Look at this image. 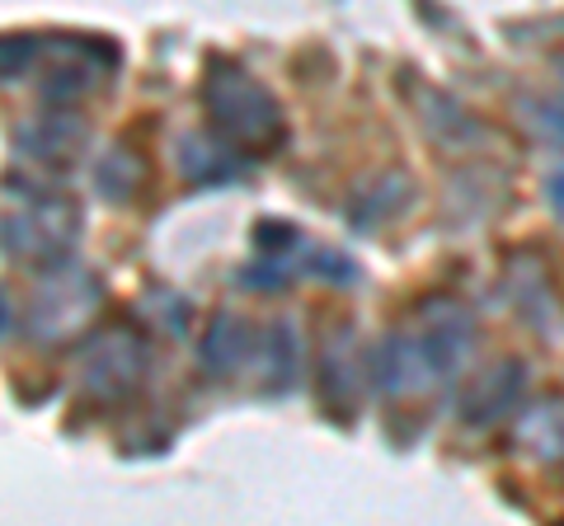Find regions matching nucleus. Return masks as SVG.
Masks as SVG:
<instances>
[{"mask_svg":"<svg viewBox=\"0 0 564 526\" xmlns=\"http://www.w3.org/2000/svg\"><path fill=\"white\" fill-rule=\"evenodd\" d=\"M203 109L236 151L269 155L288 142V118L282 103L259 76H250L231 57H207L203 66Z\"/></svg>","mask_w":564,"mask_h":526,"instance_id":"1","label":"nucleus"},{"mask_svg":"<svg viewBox=\"0 0 564 526\" xmlns=\"http://www.w3.org/2000/svg\"><path fill=\"white\" fill-rule=\"evenodd\" d=\"M80 244V207L66 193H24L20 207L6 212V254L33 269H66Z\"/></svg>","mask_w":564,"mask_h":526,"instance_id":"2","label":"nucleus"},{"mask_svg":"<svg viewBox=\"0 0 564 526\" xmlns=\"http://www.w3.org/2000/svg\"><path fill=\"white\" fill-rule=\"evenodd\" d=\"M151 372V343L132 320H109L80 348V385L99 405H122Z\"/></svg>","mask_w":564,"mask_h":526,"instance_id":"3","label":"nucleus"},{"mask_svg":"<svg viewBox=\"0 0 564 526\" xmlns=\"http://www.w3.org/2000/svg\"><path fill=\"white\" fill-rule=\"evenodd\" d=\"M99 302H104V287H99L95 273L76 269V263L52 269V273H43V283L29 296V335L39 343L76 339L95 325Z\"/></svg>","mask_w":564,"mask_h":526,"instance_id":"4","label":"nucleus"},{"mask_svg":"<svg viewBox=\"0 0 564 526\" xmlns=\"http://www.w3.org/2000/svg\"><path fill=\"white\" fill-rule=\"evenodd\" d=\"M414 348L423 353V362H429L433 381H447L462 372V362L470 358V343H475V320L466 306L447 302V296H437V302H429L419 310L414 320Z\"/></svg>","mask_w":564,"mask_h":526,"instance_id":"5","label":"nucleus"},{"mask_svg":"<svg viewBox=\"0 0 564 526\" xmlns=\"http://www.w3.org/2000/svg\"><path fill=\"white\" fill-rule=\"evenodd\" d=\"M315 399L334 424H352L362 399V376H358V329L339 320L321 343V362H315Z\"/></svg>","mask_w":564,"mask_h":526,"instance_id":"6","label":"nucleus"},{"mask_svg":"<svg viewBox=\"0 0 564 526\" xmlns=\"http://www.w3.org/2000/svg\"><path fill=\"white\" fill-rule=\"evenodd\" d=\"M522 391H527V362L522 358L489 362L485 372L466 385V395H462V424L466 428H494V424H503V418L513 414V405L522 399Z\"/></svg>","mask_w":564,"mask_h":526,"instance_id":"7","label":"nucleus"},{"mask_svg":"<svg viewBox=\"0 0 564 526\" xmlns=\"http://www.w3.org/2000/svg\"><path fill=\"white\" fill-rule=\"evenodd\" d=\"M10 142H14V151H24L29 161L66 165V161H76V155L85 151V142H90V128H85V122H80L76 113H57V109H47V113L24 118L20 128L10 132Z\"/></svg>","mask_w":564,"mask_h":526,"instance_id":"8","label":"nucleus"},{"mask_svg":"<svg viewBox=\"0 0 564 526\" xmlns=\"http://www.w3.org/2000/svg\"><path fill=\"white\" fill-rule=\"evenodd\" d=\"M254 339L259 335H254V325L245 320V315H236V310H212V320H207L203 339H198V366H203L212 381L236 376L240 366L259 353Z\"/></svg>","mask_w":564,"mask_h":526,"instance_id":"9","label":"nucleus"},{"mask_svg":"<svg viewBox=\"0 0 564 526\" xmlns=\"http://www.w3.org/2000/svg\"><path fill=\"white\" fill-rule=\"evenodd\" d=\"M90 179H95V193H99L104 202L128 207V202H137L141 193L151 188V165H147V155H141L137 146L118 142V146H109V151H104L99 161H95Z\"/></svg>","mask_w":564,"mask_h":526,"instance_id":"10","label":"nucleus"},{"mask_svg":"<svg viewBox=\"0 0 564 526\" xmlns=\"http://www.w3.org/2000/svg\"><path fill=\"white\" fill-rule=\"evenodd\" d=\"M414 99H419V113H423V128H429V136H433V142H443L447 151H462V146L485 142L480 118L466 113L447 90H429V85H419Z\"/></svg>","mask_w":564,"mask_h":526,"instance_id":"11","label":"nucleus"},{"mask_svg":"<svg viewBox=\"0 0 564 526\" xmlns=\"http://www.w3.org/2000/svg\"><path fill=\"white\" fill-rule=\"evenodd\" d=\"M513 447L532 461H564V399H536L513 418Z\"/></svg>","mask_w":564,"mask_h":526,"instance_id":"12","label":"nucleus"},{"mask_svg":"<svg viewBox=\"0 0 564 526\" xmlns=\"http://www.w3.org/2000/svg\"><path fill=\"white\" fill-rule=\"evenodd\" d=\"M180 169L188 174V184H226V179H236L245 165L236 151L207 142L203 132H188V136H180Z\"/></svg>","mask_w":564,"mask_h":526,"instance_id":"13","label":"nucleus"},{"mask_svg":"<svg viewBox=\"0 0 564 526\" xmlns=\"http://www.w3.org/2000/svg\"><path fill=\"white\" fill-rule=\"evenodd\" d=\"M259 358H263V381H269V391H292L296 358H302L296 325L292 320H273L269 335H263V343H259Z\"/></svg>","mask_w":564,"mask_h":526,"instance_id":"14","label":"nucleus"},{"mask_svg":"<svg viewBox=\"0 0 564 526\" xmlns=\"http://www.w3.org/2000/svg\"><path fill=\"white\" fill-rule=\"evenodd\" d=\"M404 202H410V179H404V174H386L381 184H372L367 193H358V202L348 207V221L362 226V231H372V226L400 217Z\"/></svg>","mask_w":564,"mask_h":526,"instance_id":"15","label":"nucleus"},{"mask_svg":"<svg viewBox=\"0 0 564 526\" xmlns=\"http://www.w3.org/2000/svg\"><path fill=\"white\" fill-rule=\"evenodd\" d=\"M302 250V231H296L292 221H259L254 226V254L259 259H282Z\"/></svg>","mask_w":564,"mask_h":526,"instance_id":"16","label":"nucleus"},{"mask_svg":"<svg viewBox=\"0 0 564 526\" xmlns=\"http://www.w3.org/2000/svg\"><path fill=\"white\" fill-rule=\"evenodd\" d=\"M39 57H43V43L33 39V33H10L6 39V85H20V76H29Z\"/></svg>","mask_w":564,"mask_h":526,"instance_id":"17","label":"nucleus"},{"mask_svg":"<svg viewBox=\"0 0 564 526\" xmlns=\"http://www.w3.org/2000/svg\"><path fill=\"white\" fill-rule=\"evenodd\" d=\"M311 273L315 277H329V283H352V277H358L352 259L334 254V250H311Z\"/></svg>","mask_w":564,"mask_h":526,"instance_id":"18","label":"nucleus"}]
</instances>
